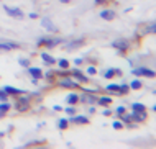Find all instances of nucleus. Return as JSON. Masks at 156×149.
<instances>
[{"label":"nucleus","mask_w":156,"mask_h":149,"mask_svg":"<svg viewBox=\"0 0 156 149\" xmlns=\"http://www.w3.org/2000/svg\"><path fill=\"white\" fill-rule=\"evenodd\" d=\"M59 43H62L61 38H41V39H38V46H46V48H54Z\"/></svg>","instance_id":"nucleus-1"},{"label":"nucleus","mask_w":156,"mask_h":149,"mask_svg":"<svg viewBox=\"0 0 156 149\" xmlns=\"http://www.w3.org/2000/svg\"><path fill=\"white\" fill-rule=\"evenodd\" d=\"M133 72L135 75H138V77H150V79H153L154 77V72L151 71V69H148V67H138V69H133Z\"/></svg>","instance_id":"nucleus-2"},{"label":"nucleus","mask_w":156,"mask_h":149,"mask_svg":"<svg viewBox=\"0 0 156 149\" xmlns=\"http://www.w3.org/2000/svg\"><path fill=\"white\" fill-rule=\"evenodd\" d=\"M59 85H62V87H66V89H76V87H79L77 80H76V79H71V77L61 79V80H59Z\"/></svg>","instance_id":"nucleus-3"},{"label":"nucleus","mask_w":156,"mask_h":149,"mask_svg":"<svg viewBox=\"0 0 156 149\" xmlns=\"http://www.w3.org/2000/svg\"><path fill=\"white\" fill-rule=\"evenodd\" d=\"M16 48H20V44L15 41H0V51H12Z\"/></svg>","instance_id":"nucleus-4"},{"label":"nucleus","mask_w":156,"mask_h":149,"mask_svg":"<svg viewBox=\"0 0 156 149\" xmlns=\"http://www.w3.org/2000/svg\"><path fill=\"white\" fill-rule=\"evenodd\" d=\"M3 10H5L7 15H10V16H15V18H23V12L20 8H12V7L5 5V7H3Z\"/></svg>","instance_id":"nucleus-5"},{"label":"nucleus","mask_w":156,"mask_h":149,"mask_svg":"<svg viewBox=\"0 0 156 149\" xmlns=\"http://www.w3.org/2000/svg\"><path fill=\"white\" fill-rule=\"evenodd\" d=\"M112 48H115V49H118V51H127L128 49V41L127 39H115V41H112Z\"/></svg>","instance_id":"nucleus-6"},{"label":"nucleus","mask_w":156,"mask_h":149,"mask_svg":"<svg viewBox=\"0 0 156 149\" xmlns=\"http://www.w3.org/2000/svg\"><path fill=\"white\" fill-rule=\"evenodd\" d=\"M71 75H72V77H74L77 82H87V77H86V75L82 74L81 71H79V69H72V71H71Z\"/></svg>","instance_id":"nucleus-7"},{"label":"nucleus","mask_w":156,"mask_h":149,"mask_svg":"<svg viewBox=\"0 0 156 149\" xmlns=\"http://www.w3.org/2000/svg\"><path fill=\"white\" fill-rule=\"evenodd\" d=\"M41 25H43V28H46L48 31H51V33H56V31H58V28L53 25V22H51V20H48V18L41 20Z\"/></svg>","instance_id":"nucleus-8"},{"label":"nucleus","mask_w":156,"mask_h":149,"mask_svg":"<svg viewBox=\"0 0 156 149\" xmlns=\"http://www.w3.org/2000/svg\"><path fill=\"white\" fill-rule=\"evenodd\" d=\"M28 74L33 79H41V77H43V71H41L40 67H30V66H28Z\"/></svg>","instance_id":"nucleus-9"},{"label":"nucleus","mask_w":156,"mask_h":149,"mask_svg":"<svg viewBox=\"0 0 156 149\" xmlns=\"http://www.w3.org/2000/svg\"><path fill=\"white\" fill-rule=\"evenodd\" d=\"M100 18L110 22V20L115 18V12H113V10H102V12H100Z\"/></svg>","instance_id":"nucleus-10"},{"label":"nucleus","mask_w":156,"mask_h":149,"mask_svg":"<svg viewBox=\"0 0 156 149\" xmlns=\"http://www.w3.org/2000/svg\"><path fill=\"white\" fill-rule=\"evenodd\" d=\"M3 92H5L7 95H22V93H23V90H18V89H15V87L5 85V87H3Z\"/></svg>","instance_id":"nucleus-11"},{"label":"nucleus","mask_w":156,"mask_h":149,"mask_svg":"<svg viewBox=\"0 0 156 149\" xmlns=\"http://www.w3.org/2000/svg\"><path fill=\"white\" fill-rule=\"evenodd\" d=\"M71 123H76V124H87V123H89V118H87V116H74V115H72Z\"/></svg>","instance_id":"nucleus-12"},{"label":"nucleus","mask_w":156,"mask_h":149,"mask_svg":"<svg viewBox=\"0 0 156 149\" xmlns=\"http://www.w3.org/2000/svg\"><path fill=\"white\" fill-rule=\"evenodd\" d=\"M131 118H133V121H145L146 120V113L145 112H133V115H131Z\"/></svg>","instance_id":"nucleus-13"},{"label":"nucleus","mask_w":156,"mask_h":149,"mask_svg":"<svg viewBox=\"0 0 156 149\" xmlns=\"http://www.w3.org/2000/svg\"><path fill=\"white\" fill-rule=\"evenodd\" d=\"M79 100H82V102H86V103H95V102H97V97L84 93V97H79Z\"/></svg>","instance_id":"nucleus-14"},{"label":"nucleus","mask_w":156,"mask_h":149,"mask_svg":"<svg viewBox=\"0 0 156 149\" xmlns=\"http://www.w3.org/2000/svg\"><path fill=\"white\" fill-rule=\"evenodd\" d=\"M117 74H122V72H120V69H109V71L104 74V77H105V79H112L113 75H117Z\"/></svg>","instance_id":"nucleus-15"},{"label":"nucleus","mask_w":156,"mask_h":149,"mask_svg":"<svg viewBox=\"0 0 156 149\" xmlns=\"http://www.w3.org/2000/svg\"><path fill=\"white\" fill-rule=\"evenodd\" d=\"M41 59H43L44 62H46V64H50V66L56 62V59H54L53 56H50V54H46V53H43V54H41Z\"/></svg>","instance_id":"nucleus-16"},{"label":"nucleus","mask_w":156,"mask_h":149,"mask_svg":"<svg viewBox=\"0 0 156 149\" xmlns=\"http://www.w3.org/2000/svg\"><path fill=\"white\" fill-rule=\"evenodd\" d=\"M66 100H68L69 105H74V103H77V102H79V95H76V93H69Z\"/></svg>","instance_id":"nucleus-17"},{"label":"nucleus","mask_w":156,"mask_h":149,"mask_svg":"<svg viewBox=\"0 0 156 149\" xmlns=\"http://www.w3.org/2000/svg\"><path fill=\"white\" fill-rule=\"evenodd\" d=\"M97 103L105 107V105H109V103H112V98H110V97H100V98H97Z\"/></svg>","instance_id":"nucleus-18"},{"label":"nucleus","mask_w":156,"mask_h":149,"mask_svg":"<svg viewBox=\"0 0 156 149\" xmlns=\"http://www.w3.org/2000/svg\"><path fill=\"white\" fill-rule=\"evenodd\" d=\"M131 108H133V112H145V110H146V107H145L143 103H133V105H131Z\"/></svg>","instance_id":"nucleus-19"},{"label":"nucleus","mask_w":156,"mask_h":149,"mask_svg":"<svg viewBox=\"0 0 156 149\" xmlns=\"http://www.w3.org/2000/svg\"><path fill=\"white\" fill-rule=\"evenodd\" d=\"M84 43V39H76V41H72V43H69V49H74V48H79L81 44Z\"/></svg>","instance_id":"nucleus-20"},{"label":"nucleus","mask_w":156,"mask_h":149,"mask_svg":"<svg viewBox=\"0 0 156 149\" xmlns=\"http://www.w3.org/2000/svg\"><path fill=\"white\" fill-rule=\"evenodd\" d=\"M141 85H143V84H141V80H138V79H136V80H133V82L130 84V89L138 90V89H141Z\"/></svg>","instance_id":"nucleus-21"},{"label":"nucleus","mask_w":156,"mask_h":149,"mask_svg":"<svg viewBox=\"0 0 156 149\" xmlns=\"http://www.w3.org/2000/svg\"><path fill=\"white\" fill-rule=\"evenodd\" d=\"M8 110H10V103H7V102L0 103V112H2V113H7Z\"/></svg>","instance_id":"nucleus-22"},{"label":"nucleus","mask_w":156,"mask_h":149,"mask_svg":"<svg viewBox=\"0 0 156 149\" xmlns=\"http://www.w3.org/2000/svg\"><path fill=\"white\" fill-rule=\"evenodd\" d=\"M122 123L125 124V123H127V124H130L131 123V121H133V118H131V115H125V113H123V115H122Z\"/></svg>","instance_id":"nucleus-23"},{"label":"nucleus","mask_w":156,"mask_h":149,"mask_svg":"<svg viewBox=\"0 0 156 149\" xmlns=\"http://www.w3.org/2000/svg\"><path fill=\"white\" fill-rule=\"evenodd\" d=\"M107 90H109V92H117V93H118V84H110V85H107Z\"/></svg>","instance_id":"nucleus-24"},{"label":"nucleus","mask_w":156,"mask_h":149,"mask_svg":"<svg viewBox=\"0 0 156 149\" xmlns=\"http://www.w3.org/2000/svg\"><path fill=\"white\" fill-rule=\"evenodd\" d=\"M130 90V85L123 84V85H118V93H127Z\"/></svg>","instance_id":"nucleus-25"},{"label":"nucleus","mask_w":156,"mask_h":149,"mask_svg":"<svg viewBox=\"0 0 156 149\" xmlns=\"http://www.w3.org/2000/svg\"><path fill=\"white\" fill-rule=\"evenodd\" d=\"M68 124H69V121H68V120H59L58 126H59V130H66V128H68Z\"/></svg>","instance_id":"nucleus-26"},{"label":"nucleus","mask_w":156,"mask_h":149,"mask_svg":"<svg viewBox=\"0 0 156 149\" xmlns=\"http://www.w3.org/2000/svg\"><path fill=\"white\" fill-rule=\"evenodd\" d=\"M145 33H156V23H151L150 26H146Z\"/></svg>","instance_id":"nucleus-27"},{"label":"nucleus","mask_w":156,"mask_h":149,"mask_svg":"<svg viewBox=\"0 0 156 149\" xmlns=\"http://www.w3.org/2000/svg\"><path fill=\"white\" fill-rule=\"evenodd\" d=\"M58 64H59L61 69H68V67H69V62L66 61V59H59V62H58Z\"/></svg>","instance_id":"nucleus-28"},{"label":"nucleus","mask_w":156,"mask_h":149,"mask_svg":"<svg viewBox=\"0 0 156 149\" xmlns=\"http://www.w3.org/2000/svg\"><path fill=\"white\" fill-rule=\"evenodd\" d=\"M113 128H115V130H122L123 123H122V121H113Z\"/></svg>","instance_id":"nucleus-29"},{"label":"nucleus","mask_w":156,"mask_h":149,"mask_svg":"<svg viewBox=\"0 0 156 149\" xmlns=\"http://www.w3.org/2000/svg\"><path fill=\"white\" fill-rule=\"evenodd\" d=\"M18 62H20V66H23V67H28V66H30L28 59H18Z\"/></svg>","instance_id":"nucleus-30"},{"label":"nucleus","mask_w":156,"mask_h":149,"mask_svg":"<svg viewBox=\"0 0 156 149\" xmlns=\"http://www.w3.org/2000/svg\"><path fill=\"white\" fill-rule=\"evenodd\" d=\"M66 113H68V115H74L76 113V110H74V107H68V108H66Z\"/></svg>","instance_id":"nucleus-31"},{"label":"nucleus","mask_w":156,"mask_h":149,"mask_svg":"<svg viewBox=\"0 0 156 149\" xmlns=\"http://www.w3.org/2000/svg\"><path fill=\"white\" fill-rule=\"evenodd\" d=\"M86 72H89V74H91V75L97 74V71H95V67H94V66H91V67H87V71H86Z\"/></svg>","instance_id":"nucleus-32"},{"label":"nucleus","mask_w":156,"mask_h":149,"mask_svg":"<svg viewBox=\"0 0 156 149\" xmlns=\"http://www.w3.org/2000/svg\"><path fill=\"white\" fill-rule=\"evenodd\" d=\"M125 112H127V110H125V107H118V108H117V113H118V115H123Z\"/></svg>","instance_id":"nucleus-33"},{"label":"nucleus","mask_w":156,"mask_h":149,"mask_svg":"<svg viewBox=\"0 0 156 149\" xmlns=\"http://www.w3.org/2000/svg\"><path fill=\"white\" fill-rule=\"evenodd\" d=\"M109 0H95V3L97 5H104V3H107Z\"/></svg>","instance_id":"nucleus-34"},{"label":"nucleus","mask_w":156,"mask_h":149,"mask_svg":"<svg viewBox=\"0 0 156 149\" xmlns=\"http://www.w3.org/2000/svg\"><path fill=\"white\" fill-rule=\"evenodd\" d=\"M104 115H105V116H110V115H112V112H110V110H105V112H104Z\"/></svg>","instance_id":"nucleus-35"},{"label":"nucleus","mask_w":156,"mask_h":149,"mask_svg":"<svg viewBox=\"0 0 156 149\" xmlns=\"http://www.w3.org/2000/svg\"><path fill=\"white\" fill-rule=\"evenodd\" d=\"M53 108H54V110H58V112H61V110H62V108H61V107H59V105H54V107H53Z\"/></svg>","instance_id":"nucleus-36"},{"label":"nucleus","mask_w":156,"mask_h":149,"mask_svg":"<svg viewBox=\"0 0 156 149\" xmlns=\"http://www.w3.org/2000/svg\"><path fill=\"white\" fill-rule=\"evenodd\" d=\"M61 2H62V3H68V2H69V0H61Z\"/></svg>","instance_id":"nucleus-37"},{"label":"nucleus","mask_w":156,"mask_h":149,"mask_svg":"<svg viewBox=\"0 0 156 149\" xmlns=\"http://www.w3.org/2000/svg\"><path fill=\"white\" fill-rule=\"evenodd\" d=\"M2 136H3V133H2V131H0V138H2Z\"/></svg>","instance_id":"nucleus-38"},{"label":"nucleus","mask_w":156,"mask_h":149,"mask_svg":"<svg viewBox=\"0 0 156 149\" xmlns=\"http://www.w3.org/2000/svg\"><path fill=\"white\" fill-rule=\"evenodd\" d=\"M153 110H154V112H156V105H154V108H153Z\"/></svg>","instance_id":"nucleus-39"}]
</instances>
